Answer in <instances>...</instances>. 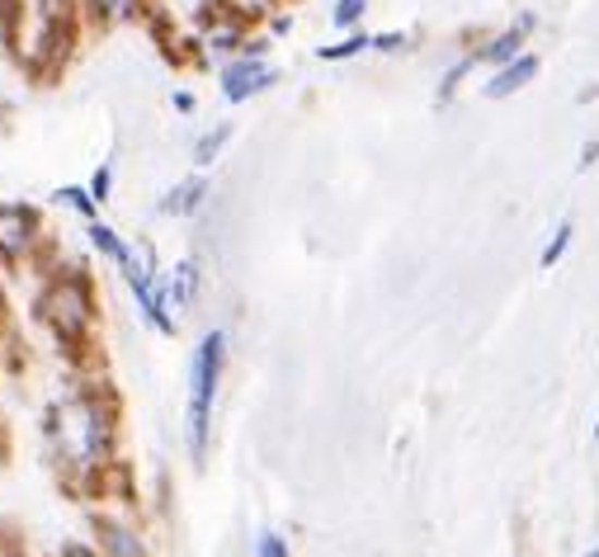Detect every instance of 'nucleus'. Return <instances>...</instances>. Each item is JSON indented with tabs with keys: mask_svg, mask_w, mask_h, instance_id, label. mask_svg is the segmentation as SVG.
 <instances>
[{
	"mask_svg": "<svg viewBox=\"0 0 599 557\" xmlns=\"http://www.w3.org/2000/svg\"><path fill=\"white\" fill-rule=\"evenodd\" d=\"M218 374H222V331H208L204 340H198L194 378H190V449H194V459H204L208 411H212V392H218Z\"/></svg>",
	"mask_w": 599,
	"mask_h": 557,
	"instance_id": "nucleus-1",
	"label": "nucleus"
},
{
	"mask_svg": "<svg viewBox=\"0 0 599 557\" xmlns=\"http://www.w3.org/2000/svg\"><path fill=\"white\" fill-rule=\"evenodd\" d=\"M48 317H52V326L62 331L66 340H76L81 331H85V322H90V303H85V289L76 279H66V283H57V289L48 293Z\"/></svg>",
	"mask_w": 599,
	"mask_h": 557,
	"instance_id": "nucleus-2",
	"label": "nucleus"
},
{
	"mask_svg": "<svg viewBox=\"0 0 599 557\" xmlns=\"http://www.w3.org/2000/svg\"><path fill=\"white\" fill-rule=\"evenodd\" d=\"M269 81H274V71H269V66H260V62H236V66H227V76H222V95L236 105V99L265 90Z\"/></svg>",
	"mask_w": 599,
	"mask_h": 557,
	"instance_id": "nucleus-3",
	"label": "nucleus"
},
{
	"mask_svg": "<svg viewBox=\"0 0 599 557\" xmlns=\"http://www.w3.org/2000/svg\"><path fill=\"white\" fill-rule=\"evenodd\" d=\"M538 76V57H515V62H505V71H496L491 85H487V95L491 99H505V95H515L524 81H534Z\"/></svg>",
	"mask_w": 599,
	"mask_h": 557,
	"instance_id": "nucleus-4",
	"label": "nucleus"
},
{
	"mask_svg": "<svg viewBox=\"0 0 599 557\" xmlns=\"http://www.w3.org/2000/svg\"><path fill=\"white\" fill-rule=\"evenodd\" d=\"M28 246V213L24 208H0V251L20 255Z\"/></svg>",
	"mask_w": 599,
	"mask_h": 557,
	"instance_id": "nucleus-5",
	"label": "nucleus"
},
{
	"mask_svg": "<svg viewBox=\"0 0 599 557\" xmlns=\"http://www.w3.org/2000/svg\"><path fill=\"white\" fill-rule=\"evenodd\" d=\"M198 198H204V180H184L180 190H170V194H166L161 213H194V208H198Z\"/></svg>",
	"mask_w": 599,
	"mask_h": 557,
	"instance_id": "nucleus-6",
	"label": "nucleus"
},
{
	"mask_svg": "<svg viewBox=\"0 0 599 557\" xmlns=\"http://www.w3.org/2000/svg\"><path fill=\"white\" fill-rule=\"evenodd\" d=\"M519 43H524V24L519 28H510V34H501L491 43L487 52H481V62H515L519 57Z\"/></svg>",
	"mask_w": 599,
	"mask_h": 557,
	"instance_id": "nucleus-7",
	"label": "nucleus"
},
{
	"mask_svg": "<svg viewBox=\"0 0 599 557\" xmlns=\"http://www.w3.org/2000/svg\"><path fill=\"white\" fill-rule=\"evenodd\" d=\"M99 534H105V544L119 553V557H142V548L133 544V534H123L119 524H99Z\"/></svg>",
	"mask_w": 599,
	"mask_h": 557,
	"instance_id": "nucleus-8",
	"label": "nucleus"
},
{
	"mask_svg": "<svg viewBox=\"0 0 599 557\" xmlns=\"http://www.w3.org/2000/svg\"><path fill=\"white\" fill-rule=\"evenodd\" d=\"M227 137H232V128H227V123H222V128H218V133H208L204 142H198L194 161H198V166H208V161H212V156H218V152H222V142H227Z\"/></svg>",
	"mask_w": 599,
	"mask_h": 557,
	"instance_id": "nucleus-9",
	"label": "nucleus"
},
{
	"mask_svg": "<svg viewBox=\"0 0 599 557\" xmlns=\"http://www.w3.org/2000/svg\"><path fill=\"white\" fill-rule=\"evenodd\" d=\"M90 237H95V246H99V251H105V255H113V261H123V265H127V255H133V251H127V246H123V241H119V237H113V232H109V227H95V232H90Z\"/></svg>",
	"mask_w": 599,
	"mask_h": 557,
	"instance_id": "nucleus-10",
	"label": "nucleus"
},
{
	"mask_svg": "<svg viewBox=\"0 0 599 557\" xmlns=\"http://www.w3.org/2000/svg\"><path fill=\"white\" fill-rule=\"evenodd\" d=\"M566 241H572V222H558V232H552V241H548V251H543V269H552V265H558V261H562Z\"/></svg>",
	"mask_w": 599,
	"mask_h": 557,
	"instance_id": "nucleus-11",
	"label": "nucleus"
},
{
	"mask_svg": "<svg viewBox=\"0 0 599 557\" xmlns=\"http://www.w3.org/2000/svg\"><path fill=\"white\" fill-rule=\"evenodd\" d=\"M364 48H374V38H345L340 48H321L326 62H335V57H354V52H364Z\"/></svg>",
	"mask_w": 599,
	"mask_h": 557,
	"instance_id": "nucleus-12",
	"label": "nucleus"
},
{
	"mask_svg": "<svg viewBox=\"0 0 599 557\" xmlns=\"http://www.w3.org/2000/svg\"><path fill=\"white\" fill-rule=\"evenodd\" d=\"M364 5H368V0H340V5H335V24H340V28L354 24V20L364 14Z\"/></svg>",
	"mask_w": 599,
	"mask_h": 557,
	"instance_id": "nucleus-13",
	"label": "nucleus"
},
{
	"mask_svg": "<svg viewBox=\"0 0 599 557\" xmlns=\"http://www.w3.org/2000/svg\"><path fill=\"white\" fill-rule=\"evenodd\" d=\"M57 198H62V204H71V208H81V213H95V198L81 194V190H57Z\"/></svg>",
	"mask_w": 599,
	"mask_h": 557,
	"instance_id": "nucleus-14",
	"label": "nucleus"
},
{
	"mask_svg": "<svg viewBox=\"0 0 599 557\" xmlns=\"http://www.w3.org/2000/svg\"><path fill=\"white\" fill-rule=\"evenodd\" d=\"M260 557H289V548H283L279 534H265V538H260Z\"/></svg>",
	"mask_w": 599,
	"mask_h": 557,
	"instance_id": "nucleus-15",
	"label": "nucleus"
},
{
	"mask_svg": "<svg viewBox=\"0 0 599 557\" xmlns=\"http://www.w3.org/2000/svg\"><path fill=\"white\" fill-rule=\"evenodd\" d=\"M99 10H109L113 20H123V14H133V0H99Z\"/></svg>",
	"mask_w": 599,
	"mask_h": 557,
	"instance_id": "nucleus-16",
	"label": "nucleus"
},
{
	"mask_svg": "<svg viewBox=\"0 0 599 557\" xmlns=\"http://www.w3.org/2000/svg\"><path fill=\"white\" fill-rule=\"evenodd\" d=\"M90 190H95V198L109 194V170H95V184H90Z\"/></svg>",
	"mask_w": 599,
	"mask_h": 557,
	"instance_id": "nucleus-17",
	"label": "nucleus"
},
{
	"mask_svg": "<svg viewBox=\"0 0 599 557\" xmlns=\"http://www.w3.org/2000/svg\"><path fill=\"white\" fill-rule=\"evenodd\" d=\"M595 156H599V142H590V147L580 152V170H586V166H595Z\"/></svg>",
	"mask_w": 599,
	"mask_h": 557,
	"instance_id": "nucleus-18",
	"label": "nucleus"
},
{
	"mask_svg": "<svg viewBox=\"0 0 599 557\" xmlns=\"http://www.w3.org/2000/svg\"><path fill=\"white\" fill-rule=\"evenodd\" d=\"M62 557H95V553H90V548H81V544H71Z\"/></svg>",
	"mask_w": 599,
	"mask_h": 557,
	"instance_id": "nucleus-19",
	"label": "nucleus"
},
{
	"mask_svg": "<svg viewBox=\"0 0 599 557\" xmlns=\"http://www.w3.org/2000/svg\"><path fill=\"white\" fill-rule=\"evenodd\" d=\"M10 5H14V0H0V20H10V14H14Z\"/></svg>",
	"mask_w": 599,
	"mask_h": 557,
	"instance_id": "nucleus-20",
	"label": "nucleus"
},
{
	"mask_svg": "<svg viewBox=\"0 0 599 557\" xmlns=\"http://www.w3.org/2000/svg\"><path fill=\"white\" fill-rule=\"evenodd\" d=\"M590 557H599V548H590Z\"/></svg>",
	"mask_w": 599,
	"mask_h": 557,
	"instance_id": "nucleus-21",
	"label": "nucleus"
},
{
	"mask_svg": "<svg viewBox=\"0 0 599 557\" xmlns=\"http://www.w3.org/2000/svg\"><path fill=\"white\" fill-rule=\"evenodd\" d=\"M595 439H599V425H595Z\"/></svg>",
	"mask_w": 599,
	"mask_h": 557,
	"instance_id": "nucleus-22",
	"label": "nucleus"
}]
</instances>
